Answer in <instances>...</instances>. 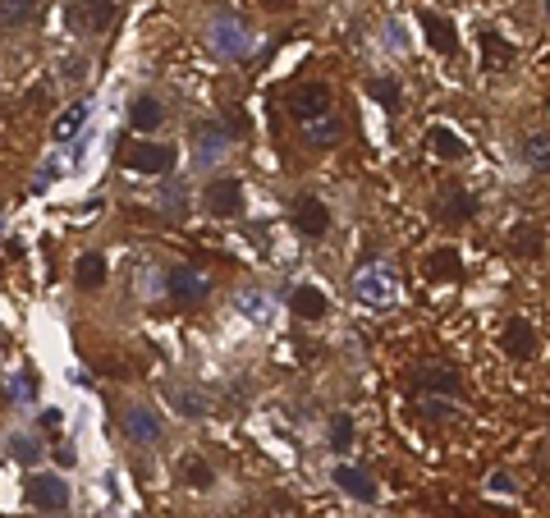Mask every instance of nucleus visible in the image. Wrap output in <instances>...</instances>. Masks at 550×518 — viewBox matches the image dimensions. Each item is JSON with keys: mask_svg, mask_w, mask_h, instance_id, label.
<instances>
[{"mask_svg": "<svg viewBox=\"0 0 550 518\" xmlns=\"http://www.w3.org/2000/svg\"><path fill=\"white\" fill-rule=\"evenodd\" d=\"M229 142H234L229 129H220V125H198V129H193V161H198V166L225 161V156H229Z\"/></svg>", "mask_w": 550, "mask_h": 518, "instance_id": "6e6552de", "label": "nucleus"}, {"mask_svg": "<svg viewBox=\"0 0 550 518\" xmlns=\"http://www.w3.org/2000/svg\"><path fill=\"white\" fill-rule=\"evenodd\" d=\"M477 42H482V65H486V69H504V65H514V47H509L495 28H482Z\"/></svg>", "mask_w": 550, "mask_h": 518, "instance_id": "4be33fe9", "label": "nucleus"}, {"mask_svg": "<svg viewBox=\"0 0 550 518\" xmlns=\"http://www.w3.org/2000/svg\"><path fill=\"white\" fill-rule=\"evenodd\" d=\"M202 207L211 216H239L244 212V184L239 179H216L202 188Z\"/></svg>", "mask_w": 550, "mask_h": 518, "instance_id": "1a4fd4ad", "label": "nucleus"}, {"mask_svg": "<svg viewBox=\"0 0 550 518\" xmlns=\"http://www.w3.org/2000/svg\"><path fill=\"white\" fill-rule=\"evenodd\" d=\"M51 175H60V161H56V156H51V161H42V170H37V179H32V193H47Z\"/></svg>", "mask_w": 550, "mask_h": 518, "instance_id": "e433bc0d", "label": "nucleus"}, {"mask_svg": "<svg viewBox=\"0 0 550 518\" xmlns=\"http://www.w3.org/2000/svg\"><path fill=\"white\" fill-rule=\"evenodd\" d=\"M179 477H184V487L207 491V487H211V463H202L198 454H188V459L179 463Z\"/></svg>", "mask_w": 550, "mask_h": 518, "instance_id": "cd10ccee", "label": "nucleus"}, {"mask_svg": "<svg viewBox=\"0 0 550 518\" xmlns=\"http://www.w3.org/2000/svg\"><path fill=\"white\" fill-rule=\"evenodd\" d=\"M207 47L220 60H248L253 56V37H248V28H244L239 14H216L207 23Z\"/></svg>", "mask_w": 550, "mask_h": 518, "instance_id": "f257e3e1", "label": "nucleus"}, {"mask_svg": "<svg viewBox=\"0 0 550 518\" xmlns=\"http://www.w3.org/2000/svg\"><path fill=\"white\" fill-rule=\"evenodd\" d=\"M385 32H390V47H395V51H404V47H408V42H404V28H400V23H390Z\"/></svg>", "mask_w": 550, "mask_h": 518, "instance_id": "ea45409f", "label": "nucleus"}, {"mask_svg": "<svg viewBox=\"0 0 550 518\" xmlns=\"http://www.w3.org/2000/svg\"><path fill=\"white\" fill-rule=\"evenodd\" d=\"M546 14H550V0H546Z\"/></svg>", "mask_w": 550, "mask_h": 518, "instance_id": "c03bdc74", "label": "nucleus"}, {"mask_svg": "<svg viewBox=\"0 0 550 518\" xmlns=\"http://www.w3.org/2000/svg\"><path fill=\"white\" fill-rule=\"evenodd\" d=\"M110 14H115L110 0H73V5H69V23L78 32H101L110 23Z\"/></svg>", "mask_w": 550, "mask_h": 518, "instance_id": "ddd939ff", "label": "nucleus"}, {"mask_svg": "<svg viewBox=\"0 0 550 518\" xmlns=\"http://www.w3.org/2000/svg\"><path fill=\"white\" fill-rule=\"evenodd\" d=\"M42 427H47V431H60V427H64V413H60V409H47V413H42Z\"/></svg>", "mask_w": 550, "mask_h": 518, "instance_id": "58836bf2", "label": "nucleus"}, {"mask_svg": "<svg viewBox=\"0 0 550 518\" xmlns=\"http://www.w3.org/2000/svg\"><path fill=\"white\" fill-rule=\"evenodd\" d=\"M5 253L10 257H23V238H5Z\"/></svg>", "mask_w": 550, "mask_h": 518, "instance_id": "79ce46f5", "label": "nucleus"}, {"mask_svg": "<svg viewBox=\"0 0 550 518\" xmlns=\"http://www.w3.org/2000/svg\"><path fill=\"white\" fill-rule=\"evenodd\" d=\"M83 125H88V101H73L60 119H56V142H69V138H78L83 134Z\"/></svg>", "mask_w": 550, "mask_h": 518, "instance_id": "393cba45", "label": "nucleus"}, {"mask_svg": "<svg viewBox=\"0 0 550 518\" xmlns=\"http://www.w3.org/2000/svg\"><path fill=\"white\" fill-rule=\"evenodd\" d=\"M125 431H129V441H138V445H156V441H161V422H156V413L147 404H133L125 413Z\"/></svg>", "mask_w": 550, "mask_h": 518, "instance_id": "f3484780", "label": "nucleus"}, {"mask_svg": "<svg viewBox=\"0 0 550 518\" xmlns=\"http://www.w3.org/2000/svg\"><path fill=\"white\" fill-rule=\"evenodd\" d=\"M509 244H514V253H519V257H537V253L546 248V234H541L537 225H519Z\"/></svg>", "mask_w": 550, "mask_h": 518, "instance_id": "c85d7f7f", "label": "nucleus"}, {"mask_svg": "<svg viewBox=\"0 0 550 518\" xmlns=\"http://www.w3.org/2000/svg\"><path fill=\"white\" fill-rule=\"evenodd\" d=\"M335 487H339L344 496H353V500H363V505H372V500H376V482H372V472H367V468H358V463H339V468H335Z\"/></svg>", "mask_w": 550, "mask_h": 518, "instance_id": "f8f14e48", "label": "nucleus"}, {"mask_svg": "<svg viewBox=\"0 0 550 518\" xmlns=\"http://www.w3.org/2000/svg\"><path fill=\"white\" fill-rule=\"evenodd\" d=\"M170 212H175V216L184 212V184H175V188H170Z\"/></svg>", "mask_w": 550, "mask_h": 518, "instance_id": "a19ab883", "label": "nucleus"}, {"mask_svg": "<svg viewBox=\"0 0 550 518\" xmlns=\"http://www.w3.org/2000/svg\"><path fill=\"white\" fill-rule=\"evenodd\" d=\"M28 505H32V509H42V514H64V505H69V487L60 482L56 472H37V477H28Z\"/></svg>", "mask_w": 550, "mask_h": 518, "instance_id": "39448f33", "label": "nucleus"}, {"mask_svg": "<svg viewBox=\"0 0 550 518\" xmlns=\"http://www.w3.org/2000/svg\"><path fill=\"white\" fill-rule=\"evenodd\" d=\"M73 281H78V289H101L106 285V257L101 253H83L78 266H73Z\"/></svg>", "mask_w": 550, "mask_h": 518, "instance_id": "5701e85b", "label": "nucleus"}, {"mask_svg": "<svg viewBox=\"0 0 550 518\" xmlns=\"http://www.w3.org/2000/svg\"><path fill=\"white\" fill-rule=\"evenodd\" d=\"M422 32H426V42H431V51H441V56H454V47H459V32H454V23L445 19V14H422Z\"/></svg>", "mask_w": 550, "mask_h": 518, "instance_id": "a211bd4d", "label": "nucleus"}, {"mask_svg": "<svg viewBox=\"0 0 550 518\" xmlns=\"http://www.w3.org/2000/svg\"><path fill=\"white\" fill-rule=\"evenodd\" d=\"M486 487H491V491H500V496H519V482H514L509 472H491V477H486Z\"/></svg>", "mask_w": 550, "mask_h": 518, "instance_id": "c9c22d12", "label": "nucleus"}, {"mask_svg": "<svg viewBox=\"0 0 550 518\" xmlns=\"http://www.w3.org/2000/svg\"><path fill=\"white\" fill-rule=\"evenodd\" d=\"M239 312L253 316V322H266V316H271V298L262 289H248V294H239Z\"/></svg>", "mask_w": 550, "mask_h": 518, "instance_id": "7c9ffc66", "label": "nucleus"}, {"mask_svg": "<svg viewBox=\"0 0 550 518\" xmlns=\"http://www.w3.org/2000/svg\"><path fill=\"white\" fill-rule=\"evenodd\" d=\"M266 5H271V10H294L298 0H266Z\"/></svg>", "mask_w": 550, "mask_h": 518, "instance_id": "37998d69", "label": "nucleus"}, {"mask_svg": "<svg viewBox=\"0 0 550 518\" xmlns=\"http://www.w3.org/2000/svg\"><path fill=\"white\" fill-rule=\"evenodd\" d=\"M426 147L436 151L441 161H463V156H468V142H463L450 125H431V129H426Z\"/></svg>", "mask_w": 550, "mask_h": 518, "instance_id": "6ab92c4d", "label": "nucleus"}, {"mask_svg": "<svg viewBox=\"0 0 550 518\" xmlns=\"http://www.w3.org/2000/svg\"><path fill=\"white\" fill-rule=\"evenodd\" d=\"M5 445H10V459H14L19 468H32L37 459H42V445H37L32 436H23V431H10Z\"/></svg>", "mask_w": 550, "mask_h": 518, "instance_id": "a878e982", "label": "nucleus"}, {"mask_svg": "<svg viewBox=\"0 0 550 518\" xmlns=\"http://www.w3.org/2000/svg\"><path fill=\"white\" fill-rule=\"evenodd\" d=\"M519 156L532 175H550V129H532L519 138Z\"/></svg>", "mask_w": 550, "mask_h": 518, "instance_id": "4468645a", "label": "nucleus"}, {"mask_svg": "<svg viewBox=\"0 0 550 518\" xmlns=\"http://www.w3.org/2000/svg\"><path fill=\"white\" fill-rule=\"evenodd\" d=\"M225 115H229V125H225V129H229V134H239V138H244V134H248V119H244V110H239V106H229Z\"/></svg>", "mask_w": 550, "mask_h": 518, "instance_id": "4c0bfd02", "label": "nucleus"}, {"mask_svg": "<svg viewBox=\"0 0 550 518\" xmlns=\"http://www.w3.org/2000/svg\"><path fill=\"white\" fill-rule=\"evenodd\" d=\"M166 289H170L175 303H198V298H207V275H202L198 266L179 262V266H170V275H166Z\"/></svg>", "mask_w": 550, "mask_h": 518, "instance_id": "9d476101", "label": "nucleus"}, {"mask_svg": "<svg viewBox=\"0 0 550 518\" xmlns=\"http://www.w3.org/2000/svg\"><path fill=\"white\" fill-rule=\"evenodd\" d=\"M51 518H60V514H51Z\"/></svg>", "mask_w": 550, "mask_h": 518, "instance_id": "a18cd8bd", "label": "nucleus"}, {"mask_svg": "<svg viewBox=\"0 0 550 518\" xmlns=\"http://www.w3.org/2000/svg\"><path fill=\"white\" fill-rule=\"evenodd\" d=\"M417 385H422V394L454 400V394L463 390V376H459V367H422V372H417Z\"/></svg>", "mask_w": 550, "mask_h": 518, "instance_id": "2eb2a0df", "label": "nucleus"}, {"mask_svg": "<svg viewBox=\"0 0 550 518\" xmlns=\"http://www.w3.org/2000/svg\"><path fill=\"white\" fill-rule=\"evenodd\" d=\"M129 125H133L138 134H151V129H161V125H166V106L156 101V97H138V101L129 106Z\"/></svg>", "mask_w": 550, "mask_h": 518, "instance_id": "412c9836", "label": "nucleus"}, {"mask_svg": "<svg viewBox=\"0 0 550 518\" xmlns=\"http://www.w3.org/2000/svg\"><path fill=\"white\" fill-rule=\"evenodd\" d=\"M326 294L317 289V285H294V294H289V312L298 316V322H322L326 316Z\"/></svg>", "mask_w": 550, "mask_h": 518, "instance_id": "dca6fc26", "label": "nucleus"}, {"mask_svg": "<svg viewBox=\"0 0 550 518\" xmlns=\"http://www.w3.org/2000/svg\"><path fill=\"white\" fill-rule=\"evenodd\" d=\"M473 216H477V197L468 193V188H459V184H441V193H436V220L463 225V220H473Z\"/></svg>", "mask_w": 550, "mask_h": 518, "instance_id": "0eeeda50", "label": "nucleus"}, {"mask_svg": "<svg viewBox=\"0 0 550 518\" xmlns=\"http://www.w3.org/2000/svg\"><path fill=\"white\" fill-rule=\"evenodd\" d=\"M138 518H142V514H138Z\"/></svg>", "mask_w": 550, "mask_h": 518, "instance_id": "49530a36", "label": "nucleus"}, {"mask_svg": "<svg viewBox=\"0 0 550 518\" xmlns=\"http://www.w3.org/2000/svg\"><path fill=\"white\" fill-rule=\"evenodd\" d=\"M5 400H10V404H28V400H32V381L19 376V372H10V381H5Z\"/></svg>", "mask_w": 550, "mask_h": 518, "instance_id": "72a5a7b5", "label": "nucleus"}, {"mask_svg": "<svg viewBox=\"0 0 550 518\" xmlns=\"http://www.w3.org/2000/svg\"><path fill=\"white\" fill-rule=\"evenodd\" d=\"M331 88L326 83H298L294 92H289V115L298 119V125H307V119H322V115H331Z\"/></svg>", "mask_w": 550, "mask_h": 518, "instance_id": "20e7f679", "label": "nucleus"}, {"mask_svg": "<svg viewBox=\"0 0 550 518\" xmlns=\"http://www.w3.org/2000/svg\"><path fill=\"white\" fill-rule=\"evenodd\" d=\"M500 349H504L509 358H514V363H532L537 349H541L537 326H532V322H523V316H509V322H504V335H500Z\"/></svg>", "mask_w": 550, "mask_h": 518, "instance_id": "423d86ee", "label": "nucleus"}, {"mask_svg": "<svg viewBox=\"0 0 550 518\" xmlns=\"http://www.w3.org/2000/svg\"><path fill=\"white\" fill-rule=\"evenodd\" d=\"M166 394H170V404H175L184 418H202V413H207V400H202L198 390H188V385H170Z\"/></svg>", "mask_w": 550, "mask_h": 518, "instance_id": "bb28decb", "label": "nucleus"}, {"mask_svg": "<svg viewBox=\"0 0 550 518\" xmlns=\"http://www.w3.org/2000/svg\"><path fill=\"white\" fill-rule=\"evenodd\" d=\"M459 409H454V400H436V394H426L422 400V418L426 422H441V418H454Z\"/></svg>", "mask_w": 550, "mask_h": 518, "instance_id": "473e14b6", "label": "nucleus"}, {"mask_svg": "<svg viewBox=\"0 0 550 518\" xmlns=\"http://www.w3.org/2000/svg\"><path fill=\"white\" fill-rule=\"evenodd\" d=\"M289 216H294V229L307 234V238H322L331 229V212H326L322 197H294V212Z\"/></svg>", "mask_w": 550, "mask_h": 518, "instance_id": "9b49d317", "label": "nucleus"}, {"mask_svg": "<svg viewBox=\"0 0 550 518\" xmlns=\"http://www.w3.org/2000/svg\"><path fill=\"white\" fill-rule=\"evenodd\" d=\"M353 294H358L367 307H395L400 275L385 271V266H367V271H358V281H353Z\"/></svg>", "mask_w": 550, "mask_h": 518, "instance_id": "f03ea898", "label": "nucleus"}, {"mask_svg": "<svg viewBox=\"0 0 550 518\" xmlns=\"http://www.w3.org/2000/svg\"><path fill=\"white\" fill-rule=\"evenodd\" d=\"M348 441H353V418H348V413H335V418H331V450L344 454Z\"/></svg>", "mask_w": 550, "mask_h": 518, "instance_id": "2f4dec72", "label": "nucleus"}, {"mask_svg": "<svg viewBox=\"0 0 550 518\" xmlns=\"http://www.w3.org/2000/svg\"><path fill=\"white\" fill-rule=\"evenodd\" d=\"M339 138H344V125H339L335 110L322 115V119H307V125H303V142H307V147H335Z\"/></svg>", "mask_w": 550, "mask_h": 518, "instance_id": "aec40b11", "label": "nucleus"}, {"mask_svg": "<svg viewBox=\"0 0 550 518\" xmlns=\"http://www.w3.org/2000/svg\"><path fill=\"white\" fill-rule=\"evenodd\" d=\"M32 19V0H5V28L14 32L19 23H28Z\"/></svg>", "mask_w": 550, "mask_h": 518, "instance_id": "f704fd0d", "label": "nucleus"}, {"mask_svg": "<svg viewBox=\"0 0 550 518\" xmlns=\"http://www.w3.org/2000/svg\"><path fill=\"white\" fill-rule=\"evenodd\" d=\"M120 161L138 175H170L175 170V147L166 142H129Z\"/></svg>", "mask_w": 550, "mask_h": 518, "instance_id": "7ed1b4c3", "label": "nucleus"}, {"mask_svg": "<svg viewBox=\"0 0 550 518\" xmlns=\"http://www.w3.org/2000/svg\"><path fill=\"white\" fill-rule=\"evenodd\" d=\"M367 92H372L376 106L400 110V83H395V78H367Z\"/></svg>", "mask_w": 550, "mask_h": 518, "instance_id": "c756f323", "label": "nucleus"}, {"mask_svg": "<svg viewBox=\"0 0 550 518\" xmlns=\"http://www.w3.org/2000/svg\"><path fill=\"white\" fill-rule=\"evenodd\" d=\"M426 271H431V281H459V275H463L459 248H436V253L426 257Z\"/></svg>", "mask_w": 550, "mask_h": 518, "instance_id": "b1692460", "label": "nucleus"}]
</instances>
